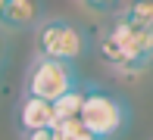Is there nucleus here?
<instances>
[{
  "label": "nucleus",
  "instance_id": "1",
  "mask_svg": "<svg viewBox=\"0 0 153 140\" xmlns=\"http://www.w3.org/2000/svg\"><path fill=\"white\" fill-rule=\"evenodd\" d=\"M128 118H131V109H128V103H125L122 97L109 94V90H100V87H85L78 122L85 125L94 137L113 140L116 134H122V131L128 128Z\"/></svg>",
  "mask_w": 153,
  "mask_h": 140
},
{
  "label": "nucleus",
  "instance_id": "2",
  "mask_svg": "<svg viewBox=\"0 0 153 140\" xmlns=\"http://www.w3.org/2000/svg\"><path fill=\"white\" fill-rule=\"evenodd\" d=\"M34 44H38V56H44V59L75 62L85 53V34L78 25L66 22V19H44V22H38Z\"/></svg>",
  "mask_w": 153,
  "mask_h": 140
},
{
  "label": "nucleus",
  "instance_id": "3",
  "mask_svg": "<svg viewBox=\"0 0 153 140\" xmlns=\"http://www.w3.org/2000/svg\"><path fill=\"white\" fill-rule=\"evenodd\" d=\"M72 87H78V75H75L72 62L44 59V56L34 59V66L28 69V78H25V97H38L47 103H53Z\"/></svg>",
  "mask_w": 153,
  "mask_h": 140
},
{
  "label": "nucleus",
  "instance_id": "4",
  "mask_svg": "<svg viewBox=\"0 0 153 140\" xmlns=\"http://www.w3.org/2000/svg\"><path fill=\"white\" fill-rule=\"evenodd\" d=\"M153 66V28H134L125 41V62L119 75H141Z\"/></svg>",
  "mask_w": 153,
  "mask_h": 140
},
{
  "label": "nucleus",
  "instance_id": "5",
  "mask_svg": "<svg viewBox=\"0 0 153 140\" xmlns=\"http://www.w3.org/2000/svg\"><path fill=\"white\" fill-rule=\"evenodd\" d=\"M38 22H41L38 0H3V6H0V25H3L6 31L31 28Z\"/></svg>",
  "mask_w": 153,
  "mask_h": 140
},
{
  "label": "nucleus",
  "instance_id": "6",
  "mask_svg": "<svg viewBox=\"0 0 153 140\" xmlns=\"http://www.w3.org/2000/svg\"><path fill=\"white\" fill-rule=\"evenodd\" d=\"M56 118H53V109L47 100H38V97H25L22 106H19V128L28 134V131H41V128H53Z\"/></svg>",
  "mask_w": 153,
  "mask_h": 140
},
{
  "label": "nucleus",
  "instance_id": "7",
  "mask_svg": "<svg viewBox=\"0 0 153 140\" xmlns=\"http://www.w3.org/2000/svg\"><path fill=\"white\" fill-rule=\"evenodd\" d=\"M81 100H85V87H72V90H66L62 97H56V100L50 103L53 118H56V122H62V118H78Z\"/></svg>",
  "mask_w": 153,
  "mask_h": 140
},
{
  "label": "nucleus",
  "instance_id": "8",
  "mask_svg": "<svg viewBox=\"0 0 153 140\" xmlns=\"http://www.w3.org/2000/svg\"><path fill=\"white\" fill-rule=\"evenodd\" d=\"M119 19H125L134 28H153V0H128Z\"/></svg>",
  "mask_w": 153,
  "mask_h": 140
},
{
  "label": "nucleus",
  "instance_id": "9",
  "mask_svg": "<svg viewBox=\"0 0 153 140\" xmlns=\"http://www.w3.org/2000/svg\"><path fill=\"white\" fill-rule=\"evenodd\" d=\"M53 128H56L59 140H100V137H94L78 118H62V122H56Z\"/></svg>",
  "mask_w": 153,
  "mask_h": 140
},
{
  "label": "nucleus",
  "instance_id": "10",
  "mask_svg": "<svg viewBox=\"0 0 153 140\" xmlns=\"http://www.w3.org/2000/svg\"><path fill=\"white\" fill-rule=\"evenodd\" d=\"M25 140H59V134L56 128H41V131H28Z\"/></svg>",
  "mask_w": 153,
  "mask_h": 140
},
{
  "label": "nucleus",
  "instance_id": "11",
  "mask_svg": "<svg viewBox=\"0 0 153 140\" xmlns=\"http://www.w3.org/2000/svg\"><path fill=\"white\" fill-rule=\"evenodd\" d=\"M116 3H119V0H85V6L94 10V13H109Z\"/></svg>",
  "mask_w": 153,
  "mask_h": 140
},
{
  "label": "nucleus",
  "instance_id": "12",
  "mask_svg": "<svg viewBox=\"0 0 153 140\" xmlns=\"http://www.w3.org/2000/svg\"><path fill=\"white\" fill-rule=\"evenodd\" d=\"M0 6H3V0H0Z\"/></svg>",
  "mask_w": 153,
  "mask_h": 140
}]
</instances>
